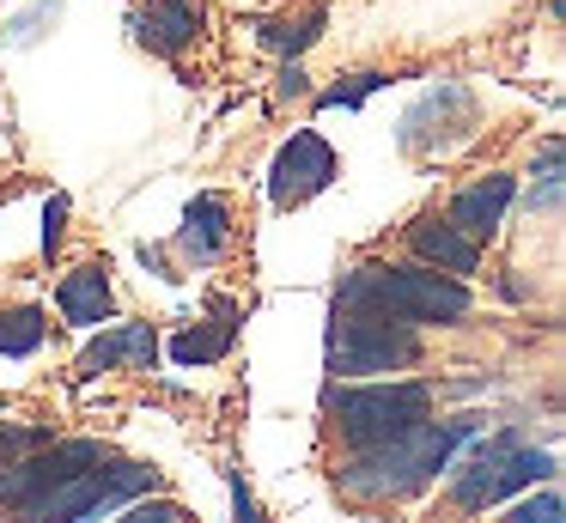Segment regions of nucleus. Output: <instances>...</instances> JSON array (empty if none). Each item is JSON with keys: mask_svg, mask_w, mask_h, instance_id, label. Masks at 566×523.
Listing matches in <instances>:
<instances>
[{"mask_svg": "<svg viewBox=\"0 0 566 523\" xmlns=\"http://www.w3.org/2000/svg\"><path fill=\"white\" fill-rule=\"evenodd\" d=\"M335 304L396 316V323H463L475 299L457 274H432V268H359L342 280Z\"/></svg>", "mask_w": 566, "mask_h": 523, "instance_id": "obj_1", "label": "nucleus"}, {"mask_svg": "<svg viewBox=\"0 0 566 523\" xmlns=\"http://www.w3.org/2000/svg\"><path fill=\"white\" fill-rule=\"evenodd\" d=\"M463 438H475V420H420L415 432L390 438V444H371L366 457L347 469V493L354 499H396L408 493V487H427L432 474L451 462V450L463 444Z\"/></svg>", "mask_w": 566, "mask_h": 523, "instance_id": "obj_2", "label": "nucleus"}, {"mask_svg": "<svg viewBox=\"0 0 566 523\" xmlns=\"http://www.w3.org/2000/svg\"><path fill=\"white\" fill-rule=\"evenodd\" d=\"M329 414L347 444L371 450V444H390V438L415 432L432 414V389L427 384H359L354 377L347 389H329Z\"/></svg>", "mask_w": 566, "mask_h": 523, "instance_id": "obj_3", "label": "nucleus"}, {"mask_svg": "<svg viewBox=\"0 0 566 523\" xmlns=\"http://www.w3.org/2000/svg\"><path fill=\"white\" fill-rule=\"evenodd\" d=\"M420 335L396 316H371V311H342L329 323V372L335 377H378V372H402L415 365Z\"/></svg>", "mask_w": 566, "mask_h": 523, "instance_id": "obj_4", "label": "nucleus"}, {"mask_svg": "<svg viewBox=\"0 0 566 523\" xmlns=\"http://www.w3.org/2000/svg\"><path fill=\"white\" fill-rule=\"evenodd\" d=\"M536 481H554V457L548 450L517 444V438L505 432V438H493V444H481L475 457L457 469L451 499L463 511H488V505H500V499L524 493V487H536Z\"/></svg>", "mask_w": 566, "mask_h": 523, "instance_id": "obj_5", "label": "nucleus"}, {"mask_svg": "<svg viewBox=\"0 0 566 523\" xmlns=\"http://www.w3.org/2000/svg\"><path fill=\"white\" fill-rule=\"evenodd\" d=\"M329 182H335L329 140L311 134V128H298L293 140L274 153V165H269V201L274 207H298V201H311V195H323Z\"/></svg>", "mask_w": 566, "mask_h": 523, "instance_id": "obj_6", "label": "nucleus"}, {"mask_svg": "<svg viewBox=\"0 0 566 523\" xmlns=\"http://www.w3.org/2000/svg\"><path fill=\"white\" fill-rule=\"evenodd\" d=\"M517 201V182L512 177H500V170H493V177H481V182H469L463 195H457L451 201V226L463 231V238H475V243H488L493 231L505 226V207Z\"/></svg>", "mask_w": 566, "mask_h": 523, "instance_id": "obj_7", "label": "nucleus"}, {"mask_svg": "<svg viewBox=\"0 0 566 523\" xmlns=\"http://www.w3.org/2000/svg\"><path fill=\"white\" fill-rule=\"evenodd\" d=\"M201 31V0H153L135 12V43L153 55H184Z\"/></svg>", "mask_w": 566, "mask_h": 523, "instance_id": "obj_8", "label": "nucleus"}, {"mask_svg": "<svg viewBox=\"0 0 566 523\" xmlns=\"http://www.w3.org/2000/svg\"><path fill=\"white\" fill-rule=\"evenodd\" d=\"M153 359H159V335H153L147 323H116V328H104L98 341H86V353L74 359V372L98 377V372H111V365H135V372H147Z\"/></svg>", "mask_w": 566, "mask_h": 523, "instance_id": "obj_9", "label": "nucleus"}, {"mask_svg": "<svg viewBox=\"0 0 566 523\" xmlns=\"http://www.w3.org/2000/svg\"><path fill=\"white\" fill-rule=\"evenodd\" d=\"M226 238H232V213H226V201L220 195H196V201L184 207L177 250H184L189 262H213V255L226 250Z\"/></svg>", "mask_w": 566, "mask_h": 523, "instance_id": "obj_10", "label": "nucleus"}, {"mask_svg": "<svg viewBox=\"0 0 566 523\" xmlns=\"http://www.w3.org/2000/svg\"><path fill=\"white\" fill-rule=\"evenodd\" d=\"M408 243H415V255L439 262L444 274H475V268H481V243L463 238L451 219H420V226L408 231Z\"/></svg>", "mask_w": 566, "mask_h": 523, "instance_id": "obj_11", "label": "nucleus"}, {"mask_svg": "<svg viewBox=\"0 0 566 523\" xmlns=\"http://www.w3.org/2000/svg\"><path fill=\"white\" fill-rule=\"evenodd\" d=\"M55 304H62V316H67L74 328L104 323V316L116 311L111 274H104V268H74V274H62V292H55Z\"/></svg>", "mask_w": 566, "mask_h": 523, "instance_id": "obj_12", "label": "nucleus"}, {"mask_svg": "<svg viewBox=\"0 0 566 523\" xmlns=\"http://www.w3.org/2000/svg\"><path fill=\"white\" fill-rule=\"evenodd\" d=\"M232 335H238V304H213V328H184V335H171V359L177 365H208V359H220L226 347H232Z\"/></svg>", "mask_w": 566, "mask_h": 523, "instance_id": "obj_13", "label": "nucleus"}, {"mask_svg": "<svg viewBox=\"0 0 566 523\" xmlns=\"http://www.w3.org/2000/svg\"><path fill=\"white\" fill-rule=\"evenodd\" d=\"M317 31H323V7H311L305 19H262V24H256V36H262L269 49H281V55L311 49V43H317Z\"/></svg>", "mask_w": 566, "mask_h": 523, "instance_id": "obj_14", "label": "nucleus"}, {"mask_svg": "<svg viewBox=\"0 0 566 523\" xmlns=\"http://www.w3.org/2000/svg\"><path fill=\"white\" fill-rule=\"evenodd\" d=\"M43 335H50L43 311H7V316H0V353H7V359H25V353H38Z\"/></svg>", "mask_w": 566, "mask_h": 523, "instance_id": "obj_15", "label": "nucleus"}, {"mask_svg": "<svg viewBox=\"0 0 566 523\" xmlns=\"http://www.w3.org/2000/svg\"><path fill=\"white\" fill-rule=\"evenodd\" d=\"M524 201H530V213H536V207H554V201H560V140L542 146V177L530 182Z\"/></svg>", "mask_w": 566, "mask_h": 523, "instance_id": "obj_16", "label": "nucleus"}, {"mask_svg": "<svg viewBox=\"0 0 566 523\" xmlns=\"http://www.w3.org/2000/svg\"><path fill=\"white\" fill-rule=\"evenodd\" d=\"M378 85H384V73H359L354 85H335V92H323V109H359L371 92H378Z\"/></svg>", "mask_w": 566, "mask_h": 523, "instance_id": "obj_17", "label": "nucleus"}, {"mask_svg": "<svg viewBox=\"0 0 566 523\" xmlns=\"http://www.w3.org/2000/svg\"><path fill=\"white\" fill-rule=\"evenodd\" d=\"M512 523H560V493H554V487H542V493H530L524 505L512 511Z\"/></svg>", "mask_w": 566, "mask_h": 523, "instance_id": "obj_18", "label": "nucleus"}, {"mask_svg": "<svg viewBox=\"0 0 566 523\" xmlns=\"http://www.w3.org/2000/svg\"><path fill=\"white\" fill-rule=\"evenodd\" d=\"M116 523H189V511L171 505V499H153V505H128Z\"/></svg>", "mask_w": 566, "mask_h": 523, "instance_id": "obj_19", "label": "nucleus"}, {"mask_svg": "<svg viewBox=\"0 0 566 523\" xmlns=\"http://www.w3.org/2000/svg\"><path fill=\"white\" fill-rule=\"evenodd\" d=\"M62 219H67V195H50V207H43V255L62 250Z\"/></svg>", "mask_w": 566, "mask_h": 523, "instance_id": "obj_20", "label": "nucleus"}, {"mask_svg": "<svg viewBox=\"0 0 566 523\" xmlns=\"http://www.w3.org/2000/svg\"><path fill=\"white\" fill-rule=\"evenodd\" d=\"M232 517H238V523H269V517L256 511V493H250L244 481H232Z\"/></svg>", "mask_w": 566, "mask_h": 523, "instance_id": "obj_21", "label": "nucleus"}, {"mask_svg": "<svg viewBox=\"0 0 566 523\" xmlns=\"http://www.w3.org/2000/svg\"><path fill=\"white\" fill-rule=\"evenodd\" d=\"M31 444H50V432H38V426H13V432H0V450L13 457V450H31Z\"/></svg>", "mask_w": 566, "mask_h": 523, "instance_id": "obj_22", "label": "nucleus"}, {"mask_svg": "<svg viewBox=\"0 0 566 523\" xmlns=\"http://www.w3.org/2000/svg\"><path fill=\"white\" fill-rule=\"evenodd\" d=\"M311 92V85H305V73H298V67H286L281 73V97H305Z\"/></svg>", "mask_w": 566, "mask_h": 523, "instance_id": "obj_23", "label": "nucleus"}]
</instances>
